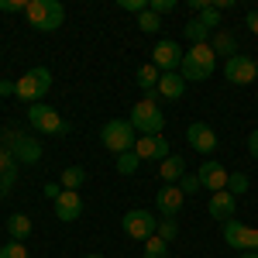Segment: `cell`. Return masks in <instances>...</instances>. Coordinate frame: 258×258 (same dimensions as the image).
Returning a JSON list of instances; mask_svg holds the SVG:
<instances>
[{"mask_svg": "<svg viewBox=\"0 0 258 258\" xmlns=\"http://www.w3.org/2000/svg\"><path fill=\"white\" fill-rule=\"evenodd\" d=\"M0 145L18 159V165H35V162H41V155H45L41 141L35 138V135H28V131H21V127L0 131Z\"/></svg>", "mask_w": 258, "mask_h": 258, "instance_id": "cell-1", "label": "cell"}, {"mask_svg": "<svg viewBox=\"0 0 258 258\" xmlns=\"http://www.w3.org/2000/svg\"><path fill=\"white\" fill-rule=\"evenodd\" d=\"M214 69H217V55H214V48L210 45H193L186 55H182V66H179V76L186 83H203L214 76Z\"/></svg>", "mask_w": 258, "mask_h": 258, "instance_id": "cell-2", "label": "cell"}, {"mask_svg": "<svg viewBox=\"0 0 258 258\" xmlns=\"http://www.w3.org/2000/svg\"><path fill=\"white\" fill-rule=\"evenodd\" d=\"M24 18L31 28H38V31H55L62 28V21H66V7H62L59 0H28V11H24Z\"/></svg>", "mask_w": 258, "mask_h": 258, "instance_id": "cell-3", "label": "cell"}, {"mask_svg": "<svg viewBox=\"0 0 258 258\" xmlns=\"http://www.w3.org/2000/svg\"><path fill=\"white\" fill-rule=\"evenodd\" d=\"M100 141H103V148L107 152H114V155H124V152H135V141H138V131L131 127V120H107L103 124V131H100Z\"/></svg>", "mask_w": 258, "mask_h": 258, "instance_id": "cell-4", "label": "cell"}, {"mask_svg": "<svg viewBox=\"0 0 258 258\" xmlns=\"http://www.w3.org/2000/svg\"><path fill=\"white\" fill-rule=\"evenodd\" d=\"M52 90V73L45 69V66H35V69H28L21 80H14V97L28 100V107L31 103H41V97Z\"/></svg>", "mask_w": 258, "mask_h": 258, "instance_id": "cell-5", "label": "cell"}, {"mask_svg": "<svg viewBox=\"0 0 258 258\" xmlns=\"http://www.w3.org/2000/svg\"><path fill=\"white\" fill-rule=\"evenodd\" d=\"M28 124L38 135H69V120L62 117L55 107H48V103H31L28 107Z\"/></svg>", "mask_w": 258, "mask_h": 258, "instance_id": "cell-6", "label": "cell"}, {"mask_svg": "<svg viewBox=\"0 0 258 258\" xmlns=\"http://www.w3.org/2000/svg\"><path fill=\"white\" fill-rule=\"evenodd\" d=\"M127 120H131V127L138 135H162V127H165V114L159 110V103H148V100H138L131 107Z\"/></svg>", "mask_w": 258, "mask_h": 258, "instance_id": "cell-7", "label": "cell"}, {"mask_svg": "<svg viewBox=\"0 0 258 258\" xmlns=\"http://www.w3.org/2000/svg\"><path fill=\"white\" fill-rule=\"evenodd\" d=\"M120 227H124V234H127V238L148 241V238H155L159 220H155V214H148V210H127V214L120 217Z\"/></svg>", "mask_w": 258, "mask_h": 258, "instance_id": "cell-8", "label": "cell"}, {"mask_svg": "<svg viewBox=\"0 0 258 258\" xmlns=\"http://www.w3.org/2000/svg\"><path fill=\"white\" fill-rule=\"evenodd\" d=\"M224 76L234 86H248V83L258 80V62L251 55H234V59L224 62Z\"/></svg>", "mask_w": 258, "mask_h": 258, "instance_id": "cell-9", "label": "cell"}, {"mask_svg": "<svg viewBox=\"0 0 258 258\" xmlns=\"http://www.w3.org/2000/svg\"><path fill=\"white\" fill-rule=\"evenodd\" d=\"M182 48H179V41L172 38H162L155 48H152V62L159 66V73H179V66H182Z\"/></svg>", "mask_w": 258, "mask_h": 258, "instance_id": "cell-10", "label": "cell"}, {"mask_svg": "<svg viewBox=\"0 0 258 258\" xmlns=\"http://www.w3.org/2000/svg\"><path fill=\"white\" fill-rule=\"evenodd\" d=\"M135 155H138L141 162H165L172 155V152H169V138H162V135H138Z\"/></svg>", "mask_w": 258, "mask_h": 258, "instance_id": "cell-11", "label": "cell"}, {"mask_svg": "<svg viewBox=\"0 0 258 258\" xmlns=\"http://www.w3.org/2000/svg\"><path fill=\"white\" fill-rule=\"evenodd\" d=\"M186 141H189V148H193V152L210 155V152L217 148V131H214L210 124H203V120H193V124L186 127Z\"/></svg>", "mask_w": 258, "mask_h": 258, "instance_id": "cell-12", "label": "cell"}, {"mask_svg": "<svg viewBox=\"0 0 258 258\" xmlns=\"http://www.w3.org/2000/svg\"><path fill=\"white\" fill-rule=\"evenodd\" d=\"M197 179H200V186H203V189H210V193H220V189H227V179H231V172H227L220 162L207 159L203 165H200Z\"/></svg>", "mask_w": 258, "mask_h": 258, "instance_id": "cell-13", "label": "cell"}, {"mask_svg": "<svg viewBox=\"0 0 258 258\" xmlns=\"http://www.w3.org/2000/svg\"><path fill=\"white\" fill-rule=\"evenodd\" d=\"M182 203H186V193L179 189L176 182L162 186L159 193H155V210H159L162 217H176L179 210H182Z\"/></svg>", "mask_w": 258, "mask_h": 258, "instance_id": "cell-14", "label": "cell"}, {"mask_svg": "<svg viewBox=\"0 0 258 258\" xmlns=\"http://www.w3.org/2000/svg\"><path fill=\"white\" fill-rule=\"evenodd\" d=\"M207 214L220 224H227V220H234L238 214V197H231L227 189H220V193H210V203H207Z\"/></svg>", "mask_w": 258, "mask_h": 258, "instance_id": "cell-15", "label": "cell"}, {"mask_svg": "<svg viewBox=\"0 0 258 258\" xmlns=\"http://www.w3.org/2000/svg\"><path fill=\"white\" fill-rule=\"evenodd\" d=\"M80 214H83V197H80V193L62 189L59 200H55V217L66 220V224H73V220H80Z\"/></svg>", "mask_w": 258, "mask_h": 258, "instance_id": "cell-16", "label": "cell"}, {"mask_svg": "<svg viewBox=\"0 0 258 258\" xmlns=\"http://www.w3.org/2000/svg\"><path fill=\"white\" fill-rule=\"evenodd\" d=\"M14 182H18V159L0 145V200L14 189Z\"/></svg>", "mask_w": 258, "mask_h": 258, "instance_id": "cell-17", "label": "cell"}, {"mask_svg": "<svg viewBox=\"0 0 258 258\" xmlns=\"http://www.w3.org/2000/svg\"><path fill=\"white\" fill-rule=\"evenodd\" d=\"M159 97L162 100H179L182 93H186V80L179 76V73H162V80H159Z\"/></svg>", "mask_w": 258, "mask_h": 258, "instance_id": "cell-18", "label": "cell"}, {"mask_svg": "<svg viewBox=\"0 0 258 258\" xmlns=\"http://www.w3.org/2000/svg\"><path fill=\"white\" fill-rule=\"evenodd\" d=\"M210 48H214V55H224V59H234V55H238V38H234V35H231V31H224V28H220V31H214V41H210Z\"/></svg>", "mask_w": 258, "mask_h": 258, "instance_id": "cell-19", "label": "cell"}, {"mask_svg": "<svg viewBox=\"0 0 258 258\" xmlns=\"http://www.w3.org/2000/svg\"><path fill=\"white\" fill-rule=\"evenodd\" d=\"M159 176L165 179V186H169V182H179V179L186 176V159H182V155H169V159L159 165Z\"/></svg>", "mask_w": 258, "mask_h": 258, "instance_id": "cell-20", "label": "cell"}, {"mask_svg": "<svg viewBox=\"0 0 258 258\" xmlns=\"http://www.w3.org/2000/svg\"><path fill=\"white\" fill-rule=\"evenodd\" d=\"M86 182V169L83 165H66L59 176V186L62 189H69V193H80V186Z\"/></svg>", "mask_w": 258, "mask_h": 258, "instance_id": "cell-21", "label": "cell"}, {"mask_svg": "<svg viewBox=\"0 0 258 258\" xmlns=\"http://www.w3.org/2000/svg\"><path fill=\"white\" fill-rule=\"evenodd\" d=\"M7 234H11V241H24L31 234V217L28 214H11L7 217Z\"/></svg>", "mask_w": 258, "mask_h": 258, "instance_id": "cell-22", "label": "cell"}, {"mask_svg": "<svg viewBox=\"0 0 258 258\" xmlns=\"http://www.w3.org/2000/svg\"><path fill=\"white\" fill-rule=\"evenodd\" d=\"M135 80H138V86L148 93V90H155V86H159L162 73H159V66H155V62H145V66L138 69V76H135Z\"/></svg>", "mask_w": 258, "mask_h": 258, "instance_id": "cell-23", "label": "cell"}, {"mask_svg": "<svg viewBox=\"0 0 258 258\" xmlns=\"http://www.w3.org/2000/svg\"><path fill=\"white\" fill-rule=\"evenodd\" d=\"M182 35L193 41V45H207V38H210V28H207V24H203L200 18H193L189 24H186V28H182Z\"/></svg>", "mask_w": 258, "mask_h": 258, "instance_id": "cell-24", "label": "cell"}, {"mask_svg": "<svg viewBox=\"0 0 258 258\" xmlns=\"http://www.w3.org/2000/svg\"><path fill=\"white\" fill-rule=\"evenodd\" d=\"M138 28L145 31V35H159L162 31V18L155 14V11H145V14H138Z\"/></svg>", "mask_w": 258, "mask_h": 258, "instance_id": "cell-25", "label": "cell"}, {"mask_svg": "<svg viewBox=\"0 0 258 258\" xmlns=\"http://www.w3.org/2000/svg\"><path fill=\"white\" fill-rule=\"evenodd\" d=\"M138 165H141V159L135 155V152L117 155V172H120V176H135V172H138Z\"/></svg>", "mask_w": 258, "mask_h": 258, "instance_id": "cell-26", "label": "cell"}, {"mask_svg": "<svg viewBox=\"0 0 258 258\" xmlns=\"http://www.w3.org/2000/svg\"><path fill=\"white\" fill-rule=\"evenodd\" d=\"M145 258H169V244L155 234V238L145 241Z\"/></svg>", "mask_w": 258, "mask_h": 258, "instance_id": "cell-27", "label": "cell"}, {"mask_svg": "<svg viewBox=\"0 0 258 258\" xmlns=\"http://www.w3.org/2000/svg\"><path fill=\"white\" fill-rule=\"evenodd\" d=\"M155 234H159V238L165 241V244H169V241H176V234H179L176 217H162V220H159V231H155Z\"/></svg>", "mask_w": 258, "mask_h": 258, "instance_id": "cell-28", "label": "cell"}, {"mask_svg": "<svg viewBox=\"0 0 258 258\" xmlns=\"http://www.w3.org/2000/svg\"><path fill=\"white\" fill-rule=\"evenodd\" d=\"M248 186H251V182H248V176H244V172H231V179H227V193H231V197L248 193Z\"/></svg>", "mask_w": 258, "mask_h": 258, "instance_id": "cell-29", "label": "cell"}, {"mask_svg": "<svg viewBox=\"0 0 258 258\" xmlns=\"http://www.w3.org/2000/svg\"><path fill=\"white\" fill-rule=\"evenodd\" d=\"M197 18L203 21V24H207V28H210V31H214V28H220V18H224V14H220L217 7H214V4H210V7H203V11H200Z\"/></svg>", "mask_w": 258, "mask_h": 258, "instance_id": "cell-30", "label": "cell"}, {"mask_svg": "<svg viewBox=\"0 0 258 258\" xmlns=\"http://www.w3.org/2000/svg\"><path fill=\"white\" fill-rule=\"evenodd\" d=\"M0 258H28V248H24V241H7V244L0 248Z\"/></svg>", "mask_w": 258, "mask_h": 258, "instance_id": "cell-31", "label": "cell"}, {"mask_svg": "<svg viewBox=\"0 0 258 258\" xmlns=\"http://www.w3.org/2000/svg\"><path fill=\"white\" fill-rule=\"evenodd\" d=\"M152 0H120V11H131V14H145Z\"/></svg>", "mask_w": 258, "mask_h": 258, "instance_id": "cell-32", "label": "cell"}, {"mask_svg": "<svg viewBox=\"0 0 258 258\" xmlns=\"http://www.w3.org/2000/svg\"><path fill=\"white\" fill-rule=\"evenodd\" d=\"M148 11H155V14H169V11H176V0H152V4H148Z\"/></svg>", "mask_w": 258, "mask_h": 258, "instance_id": "cell-33", "label": "cell"}, {"mask_svg": "<svg viewBox=\"0 0 258 258\" xmlns=\"http://www.w3.org/2000/svg\"><path fill=\"white\" fill-rule=\"evenodd\" d=\"M176 186L182 189V193H197V189H200V179H197V176H182Z\"/></svg>", "mask_w": 258, "mask_h": 258, "instance_id": "cell-34", "label": "cell"}, {"mask_svg": "<svg viewBox=\"0 0 258 258\" xmlns=\"http://www.w3.org/2000/svg\"><path fill=\"white\" fill-rule=\"evenodd\" d=\"M0 11H28V0H0Z\"/></svg>", "mask_w": 258, "mask_h": 258, "instance_id": "cell-35", "label": "cell"}, {"mask_svg": "<svg viewBox=\"0 0 258 258\" xmlns=\"http://www.w3.org/2000/svg\"><path fill=\"white\" fill-rule=\"evenodd\" d=\"M41 193L55 203V200H59V193H62V186H59V182H45V189H41Z\"/></svg>", "mask_w": 258, "mask_h": 258, "instance_id": "cell-36", "label": "cell"}, {"mask_svg": "<svg viewBox=\"0 0 258 258\" xmlns=\"http://www.w3.org/2000/svg\"><path fill=\"white\" fill-rule=\"evenodd\" d=\"M244 24H248V31H251V35H258V11H248Z\"/></svg>", "mask_w": 258, "mask_h": 258, "instance_id": "cell-37", "label": "cell"}, {"mask_svg": "<svg viewBox=\"0 0 258 258\" xmlns=\"http://www.w3.org/2000/svg\"><path fill=\"white\" fill-rule=\"evenodd\" d=\"M248 155H251V159H258V131H251V135H248Z\"/></svg>", "mask_w": 258, "mask_h": 258, "instance_id": "cell-38", "label": "cell"}, {"mask_svg": "<svg viewBox=\"0 0 258 258\" xmlns=\"http://www.w3.org/2000/svg\"><path fill=\"white\" fill-rule=\"evenodd\" d=\"M7 93L14 97V83H11V80H0V97H7Z\"/></svg>", "mask_w": 258, "mask_h": 258, "instance_id": "cell-39", "label": "cell"}, {"mask_svg": "<svg viewBox=\"0 0 258 258\" xmlns=\"http://www.w3.org/2000/svg\"><path fill=\"white\" fill-rule=\"evenodd\" d=\"M241 258H258V251H241Z\"/></svg>", "mask_w": 258, "mask_h": 258, "instance_id": "cell-40", "label": "cell"}, {"mask_svg": "<svg viewBox=\"0 0 258 258\" xmlns=\"http://www.w3.org/2000/svg\"><path fill=\"white\" fill-rule=\"evenodd\" d=\"M83 258H103V255H83Z\"/></svg>", "mask_w": 258, "mask_h": 258, "instance_id": "cell-41", "label": "cell"}]
</instances>
